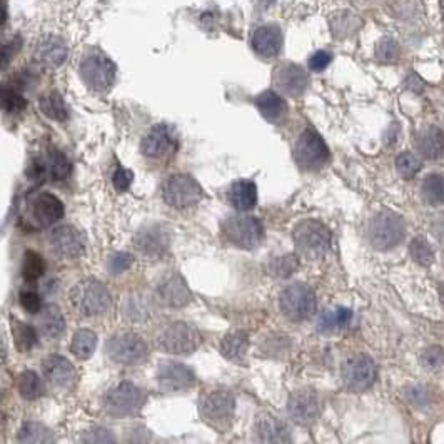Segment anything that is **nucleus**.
Wrapping results in <instances>:
<instances>
[{"label":"nucleus","mask_w":444,"mask_h":444,"mask_svg":"<svg viewBox=\"0 0 444 444\" xmlns=\"http://www.w3.org/2000/svg\"><path fill=\"white\" fill-rule=\"evenodd\" d=\"M199 413L205 425L219 433H225L234 423L236 399L228 389L207 391L199 403Z\"/></svg>","instance_id":"obj_1"},{"label":"nucleus","mask_w":444,"mask_h":444,"mask_svg":"<svg viewBox=\"0 0 444 444\" xmlns=\"http://www.w3.org/2000/svg\"><path fill=\"white\" fill-rule=\"evenodd\" d=\"M71 304L82 316L92 317L107 313L112 304L109 289L97 279H82L71 289Z\"/></svg>","instance_id":"obj_2"},{"label":"nucleus","mask_w":444,"mask_h":444,"mask_svg":"<svg viewBox=\"0 0 444 444\" xmlns=\"http://www.w3.org/2000/svg\"><path fill=\"white\" fill-rule=\"evenodd\" d=\"M79 74L92 91L106 92L114 86L115 64L99 48H89L79 64Z\"/></svg>","instance_id":"obj_3"},{"label":"nucleus","mask_w":444,"mask_h":444,"mask_svg":"<svg viewBox=\"0 0 444 444\" xmlns=\"http://www.w3.org/2000/svg\"><path fill=\"white\" fill-rule=\"evenodd\" d=\"M293 241L302 256L309 259H321L329 251L333 236L322 222L304 219L293 229Z\"/></svg>","instance_id":"obj_4"},{"label":"nucleus","mask_w":444,"mask_h":444,"mask_svg":"<svg viewBox=\"0 0 444 444\" xmlns=\"http://www.w3.org/2000/svg\"><path fill=\"white\" fill-rule=\"evenodd\" d=\"M406 225L401 216L391 211H381L373 217L367 225V239L379 251H389L405 239Z\"/></svg>","instance_id":"obj_5"},{"label":"nucleus","mask_w":444,"mask_h":444,"mask_svg":"<svg viewBox=\"0 0 444 444\" xmlns=\"http://www.w3.org/2000/svg\"><path fill=\"white\" fill-rule=\"evenodd\" d=\"M222 236L229 244L242 249H254L264 237V228L257 217L239 212L225 217L222 222Z\"/></svg>","instance_id":"obj_6"},{"label":"nucleus","mask_w":444,"mask_h":444,"mask_svg":"<svg viewBox=\"0 0 444 444\" xmlns=\"http://www.w3.org/2000/svg\"><path fill=\"white\" fill-rule=\"evenodd\" d=\"M109 358L120 366H139L149 358V346L134 331H120L109 339Z\"/></svg>","instance_id":"obj_7"},{"label":"nucleus","mask_w":444,"mask_h":444,"mask_svg":"<svg viewBox=\"0 0 444 444\" xmlns=\"http://www.w3.org/2000/svg\"><path fill=\"white\" fill-rule=\"evenodd\" d=\"M147 396L139 386L132 382H120L107 391L104 396V409L107 414L114 418H127V416H136L140 413Z\"/></svg>","instance_id":"obj_8"},{"label":"nucleus","mask_w":444,"mask_h":444,"mask_svg":"<svg viewBox=\"0 0 444 444\" xmlns=\"http://www.w3.org/2000/svg\"><path fill=\"white\" fill-rule=\"evenodd\" d=\"M157 344L169 354H192L203 344V334L189 322L176 321L160 331Z\"/></svg>","instance_id":"obj_9"},{"label":"nucleus","mask_w":444,"mask_h":444,"mask_svg":"<svg viewBox=\"0 0 444 444\" xmlns=\"http://www.w3.org/2000/svg\"><path fill=\"white\" fill-rule=\"evenodd\" d=\"M204 191L201 184L189 174L169 176L163 184V199L171 207L189 209L203 201Z\"/></svg>","instance_id":"obj_10"},{"label":"nucleus","mask_w":444,"mask_h":444,"mask_svg":"<svg viewBox=\"0 0 444 444\" xmlns=\"http://www.w3.org/2000/svg\"><path fill=\"white\" fill-rule=\"evenodd\" d=\"M279 308L289 321H306L316 313V294L306 284H290L281 293Z\"/></svg>","instance_id":"obj_11"},{"label":"nucleus","mask_w":444,"mask_h":444,"mask_svg":"<svg viewBox=\"0 0 444 444\" xmlns=\"http://www.w3.org/2000/svg\"><path fill=\"white\" fill-rule=\"evenodd\" d=\"M296 163L304 171H319L329 160V149L322 137L313 129H306L294 149Z\"/></svg>","instance_id":"obj_12"},{"label":"nucleus","mask_w":444,"mask_h":444,"mask_svg":"<svg viewBox=\"0 0 444 444\" xmlns=\"http://www.w3.org/2000/svg\"><path fill=\"white\" fill-rule=\"evenodd\" d=\"M341 376L346 389L353 393H364L376 381V364L366 354H356L344 362Z\"/></svg>","instance_id":"obj_13"},{"label":"nucleus","mask_w":444,"mask_h":444,"mask_svg":"<svg viewBox=\"0 0 444 444\" xmlns=\"http://www.w3.org/2000/svg\"><path fill=\"white\" fill-rule=\"evenodd\" d=\"M134 248L147 259H160L171 248V232L160 224H149L136 232Z\"/></svg>","instance_id":"obj_14"},{"label":"nucleus","mask_w":444,"mask_h":444,"mask_svg":"<svg viewBox=\"0 0 444 444\" xmlns=\"http://www.w3.org/2000/svg\"><path fill=\"white\" fill-rule=\"evenodd\" d=\"M322 411V403L314 389H299L290 394L288 414L296 425L311 426L317 421Z\"/></svg>","instance_id":"obj_15"},{"label":"nucleus","mask_w":444,"mask_h":444,"mask_svg":"<svg viewBox=\"0 0 444 444\" xmlns=\"http://www.w3.org/2000/svg\"><path fill=\"white\" fill-rule=\"evenodd\" d=\"M140 151L149 159H165L177 151V134L167 124H157L144 136Z\"/></svg>","instance_id":"obj_16"},{"label":"nucleus","mask_w":444,"mask_h":444,"mask_svg":"<svg viewBox=\"0 0 444 444\" xmlns=\"http://www.w3.org/2000/svg\"><path fill=\"white\" fill-rule=\"evenodd\" d=\"M157 382L165 393H183L196 385V374L183 362L164 361L157 367Z\"/></svg>","instance_id":"obj_17"},{"label":"nucleus","mask_w":444,"mask_h":444,"mask_svg":"<svg viewBox=\"0 0 444 444\" xmlns=\"http://www.w3.org/2000/svg\"><path fill=\"white\" fill-rule=\"evenodd\" d=\"M272 82L282 94L301 97L309 89V74L297 64L284 62L274 68Z\"/></svg>","instance_id":"obj_18"},{"label":"nucleus","mask_w":444,"mask_h":444,"mask_svg":"<svg viewBox=\"0 0 444 444\" xmlns=\"http://www.w3.org/2000/svg\"><path fill=\"white\" fill-rule=\"evenodd\" d=\"M48 244L52 251L62 259H75L86 251V239L82 232L74 225H60L48 236Z\"/></svg>","instance_id":"obj_19"},{"label":"nucleus","mask_w":444,"mask_h":444,"mask_svg":"<svg viewBox=\"0 0 444 444\" xmlns=\"http://www.w3.org/2000/svg\"><path fill=\"white\" fill-rule=\"evenodd\" d=\"M157 297L169 308H184L192 301V293L179 272L165 274L157 284Z\"/></svg>","instance_id":"obj_20"},{"label":"nucleus","mask_w":444,"mask_h":444,"mask_svg":"<svg viewBox=\"0 0 444 444\" xmlns=\"http://www.w3.org/2000/svg\"><path fill=\"white\" fill-rule=\"evenodd\" d=\"M284 46V35L279 26L264 24L251 34V47L262 59H274L281 54Z\"/></svg>","instance_id":"obj_21"},{"label":"nucleus","mask_w":444,"mask_h":444,"mask_svg":"<svg viewBox=\"0 0 444 444\" xmlns=\"http://www.w3.org/2000/svg\"><path fill=\"white\" fill-rule=\"evenodd\" d=\"M44 378L47 379L54 387L59 389H72L77 381V373L75 367L67 358L59 356V354H52L47 356L42 362Z\"/></svg>","instance_id":"obj_22"},{"label":"nucleus","mask_w":444,"mask_h":444,"mask_svg":"<svg viewBox=\"0 0 444 444\" xmlns=\"http://www.w3.org/2000/svg\"><path fill=\"white\" fill-rule=\"evenodd\" d=\"M30 209L34 219L42 228H48V225L55 224V222L62 219L64 212H66L62 201L59 197H55L54 194L48 192H39L37 196L32 197Z\"/></svg>","instance_id":"obj_23"},{"label":"nucleus","mask_w":444,"mask_h":444,"mask_svg":"<svg viewBox=\"0 0 444 444\" xmlns=\"http://www.w3.org/2000/svg\"><path fill=\"white\" fill-rule=\"evenodd\" d=\"M252 433L261 443H290L289 427L270 413H261L252 426Z\"/></svg>","instance_id":"obj_24"},{"label":"nucleus","mask_w":444,"mask_h":444,"mask_svg":"<svg viewBox=\"0 0 444 444\" xmlns=\"http://www.w3.org/2000/svg\"><path fill=\"white\" fill-rule=\"evenodd\" d=\"M68 55V48L66 40L57 37V35H47L37 44L34 52V57L37 64H42L44 67L57 68L66 62Z\"/></svg>","instance_id":"obj_25"},{"label":"nucleus","mask_w":444,"mask_h":444,"mask_svg":"<svg viewBox=\"0 0 444 444\" xmlns=\"http://www.w3.org/2000/svg\"><path fill=\"white\" fill-rule=\"evenodd\" d=\"M416 151L423 159H439L444 154V131L436 126H426L416 136Z\"/></svg>","instance_id":"obj_26"},{"label":"nucleus","mask_w":444,"mask_h":444,"mask_svg":"<svg viewBox=\"0 0 444 444\" xmlns=\"http://www.w3.org/2000/svg\"><path fill=\"white\" fill-rule=\"evenodd\" d=\"M256 107L269 122H282L288 117L289 107L282 97L274 91H264L256 97Z\"/></svg>","instance_id":"obj_27"},{"label":"nucleus","mask_w":444,"mask_h":444,"mask_svg":"<svg viewBox=\"0 0 444 444\" xmlns=\"http://www.w3.org/2000/svg\"><path fill=\"white\" fill-rule=\"evenodd\" d=\"M228 199L234 209L239 212H248L257 204V185L252 181H236L228 191Z\"/></svg>","instance_id":"obj_28"},{"label":"nucleus","mask_w":444,"mask_h":444,"mask_svg":"<svg viewBox=\"0 0 444 444\" xmlns=\"http://www.w3.org/2000/svg\"><path fill=\"white\" fill-rule=\"evenodd\" d=\"M39 331L48 339L59 337L66 329V317L55 304H48L39 313Z\"/></svg>","instance_id":"obj_29"},{"label":"nucleus","mask_w":444,"mask_h":444,"mask_svg":"<svg viewBox=\"0 0 444 444\" xmlns=\"http://www.w3.org/2000/svg\"><path fill=\"white\" fill-rule=\"evenodd\" d=\"M351 319H353V311L346 308H334L322 311L321 316L317 317V331L319 333L331 334L336 331L344 329L349 326Z\"/></svg>","instance_id":"obj_30"},{"label":"nucleus","mask_w":444,"mask_h":444,"mask_svg":"<svg viewBox=\"0 0 444 444\" xmlns=\"http://www.w3.org/2000/svg\"><path fill=\"white\" fill-rule=\"evenodd\" d=\"M249 349V336L244 331H234L228 334L221 342V353L222 356L228 358L229 361L241 362L248 356Z\"/></svg>","instance_id":"obj_31"},{"label":"nucleus","mask_w":444,"mask_h":444,"mask_svg":"<svg viewBox=\"0 0 444 444\" xmlns=\"http://www.w3.org/2000/svg\"><path fill=\"white\" fill-rule=\"evenodd\" d=\"M39 107L44 112V115H47L52 120L66 122L68 119V109L66 106V100H64V97L57 91H50L40 97Z\"/></svg>","instance_id":"obj_32"},{"label":"nucleus","mask_w":444,"mask_h":444,"mask_svg":"<svg viewBox=\"0 0 444 444\" xmlns=\"http://www.w3.org/2000/svg\"><path fill=\"white\" fill-rule=\"evenodd\" d=\"M362 20L354 15L353 12L342 10V12H336V14L331 17V32L336 39H346L351 37L354 32H358L361 29Z\"/></svg>","instance_id":"obj_33"},{"label":"nucleus","mask_w":444,"mask_h":444,"mask_svg":"<svg viewBox=\"0 0 444 444\" xmlns=\"http://www.w3.org/2000/svg\"><path fill=\"white\" fill-rule=\"evenodd\" d=\"M12 337H14L15 346L20 353H29L37 344L39 333L32 324L19 321V319H12Z\"/></svg>","instance_id":"obj_34"},{"label":"nucleus","mask_w":444,"mask_h":444,"mask_svg":"<svg viewBox=\"0 0 444 444\" xmlns=\"http://www.w3.org/2000/svg\"><path fill=\"white\" fill-rule=\"evenodd\" d=\"M97 346V334L91 329H80L72 337L71 351L80 361H86L94 354Z\"/></svg>","instance_id":"obj_35"},{"label":"nucleus","mask_w":444,"mask_h":444,"mask_svg":"<svg viewBox=\"0 0 444 444\" xmlns=\"http://www.w3.org/2000/svg\"><path fill=\"white\" fill-rule=\"evenodd\" d=\"M17 389L24 399L35 401L44 394V382L34 371H24L17 378Z\"/></svg>","instance_id":"obj_36"},{"label":"nucleus","mask_w":444,"mask_h":444,"mask_svg":"<svg viewBox=\"0 0 444 444\" xmlns=\"http://www.w3.org/2000/svg\"><path fill=\"white\" fill-rule=\"evenodd\" d=\"M421 197L425 199V203L429 205L444 204V176H427L421 184Z\"/></svg>","instance_id":"obj_37"},{"label":"nucleus","mask_w":444,"mask_h":444,"mask_svg":"<svg viewBox=\"0 0 444 444\" xmlns=\"http://www.w3.org/2000/svg\"><path fill=\"white\" fill-rule=\"evenodd\" d=\"M19 441L20 443H54V433L48 429L47 426L40 425V423L29 421L26 423L19 431Z\"/></svg>","instance_id":"obj_38"},{"label":"nucleus","mask_w":444,"mask_h":444,"mask_svg":"<svg viewBox=\"0 0 444 444\" xmlns=\"http://www.w3.org/2000/svg\"><path fill=\"white\" fill-rule=\"evenodd\" d=\"M47 171L52 181H64L71 174V160L59 149H50L47 156Z\"/></svg>","instance_id":"obj_39"},{"label":"nucleus","mask_w":444,"mask_h":444,"mask_svg":"<svg viewBox=\"0 0 444 444\" xmlns=\"http://www.w3.org/2000/svg\"><path fill=\"white\" fill-rule=\"evenodd\" d=\"M46 272V261L35 251H26L22 261V276L24 279L34 282L39 281Z\"/></svg>","instance_id":"obj_40"},{"label":"nucleus","mask_w":444,"mask_h":444,"mask_svg":"<svg viewBox=\"0 0 444 444\" xmlns=\"http://www.w3.org/2000/svg\"><path fill=\"white\" fill-rule=\"evenodd\" d=\"M297 268H299V259H297V256H294V254H284V256L281 257H274V259L269 262L268 272L270 276L284 279V277H289L290 274L296 272Z\"/></svg>","instance_id":"obj_41"},{"label":"nucleus","mask_w":444,"mask_h":444,"mask_svg":"<svg viewBox=\"0 0 444 444\" xmlns=\"http://www.w3.org/2000/svg\"><path fill=\"white\" fill-rule=\"evenodd\" d=\"M0 99H2V109L7 114H20V112L26 111L27 107L26 97L20 94V91H17V89L9 86V84H6V86L2 87V95H0Z\"/></svg>","instance_id":"obj_42"},{"label":"nucleus","mask_w":444,"mask_h":444,"mask_svg":"<svg viewBox=\"0 0 444 444\" xmlns=\"http://www.w3.org/2000/svg\"><path fill=\"white\" fill-rule=\"evenodd\" d=\"M396 169L403 179H413L421 169V159L413 152H403L396 159Z\"/></svg>","instance_id":"obj_43"},{"label":"nucleus","mask_w":444,"mask_h":444,"mask_svg":"<svg viewBox=\"0 0 444 444\" xmlns=\"http://www.w3.org/2000/svg\"><path fill=\"white\" fill-rule=\"evenodd\" d=\"M401 57V47L394 39H381L376 46V59L382 64H394Z\"/></svg>","instance_id":"obj_44"},{"label":"nucleus","mask_w":444,"mask_h":444,"mask_svg":"<svg viewBox=\"0 0 444 444\" xmlns=\"http://www.w3.org/2000/svg\"><path fill=\"white\" fill-rule=\"evenodd\" d=\"M19 301H20V306H22L24 311H27L29 314H34V316L44 309L42 297H40V294L37 293V290H32V289L20 290Z\"/></svg>","instance_id":"obj_45"},{"label":"nucleus","mask_w":444,"mask_h":444,"mask_svg":"<svg viewBox=\"0 0 444 444\" xmlns=\"http://www.w3.org/2000/svg\"><path fill=\"white\" fill-rule=\"evenodd\" d=\"M411 256L421 266H427L433 262V251L425 239H414L411 242Z\"/></svg>","instance_id":"obj_46"},{"label":"nucleus","mask_w":444,"mask_h":444,"mask_svg":"<svg viewBox=\"0 0 444 444\" xmlns=\"http://www.w3.org/2000/svg\"><path fill=\"white\" fill-rule=\"evenodd\" d=\"M126 316L131 319V321H139V319L147 317L149 304H145L140 297H129L126 306Z\"/></svg>","instance_id":"obj_47"},{"label":"nucleus","mask_w":444,"mask_h":444,"mask_svg":"<svg viewBox=\"0 0 444 444\" xmlns=\"http://www.w3.org/2000/svg\"><path fill=\"white\" fill-rule=\"evenodd\" d=\"M134 262V257L127 252H117L109 261V269L112 274H122L124 270H127Z\"/></svg>","instance_id":"obj_48"},{"label":"nucleus","mask_w":444,"mask_h":444,"mask_svg":"<svg viewBox=\"0 0 444 444\" xmlns=\"http://www.w3.org/2000/svg\"><path fill=\"white\" fill-rule=\"evenodd\" d=\"M80 441L82 443H115V438L109 429L95 427V429L87 431V433L80 438Z\"/></svg>","instance_id":"obj_49"},{"label":"nucleus","mask_w":444,"mask_h":444,"mask_svg":"<svg viewBox=\"0 0 444 444\" xmlns=\"http://www.w3.org/2000/svg\"><path fill=\"white\" fill-rule=\"evenodd\" d=\"M132 181H134V172L124 167L117 169L114 176H112V183H114V187L119 192L127 191V189L132 185Z\"/></svg>","instance_id":"obj_50"},{"label":"nucleus","mask_w":444,"mask_h":444,"mask_svg":"<svg viewBox=\"0 0 444 444\" xmlns=\"http://www.w3.org/2000/svg\"><path fill=\"white\" fill-rule=\"evenodd\" d=\"M331 60H333V55L328 50H317L309 57V68L314 72H321L329 66Z\"/></svg>","instance_id":"obj_51"},{"label":"nucleus","mask_w":444,"mask_h":444,"mask_svg":"<svg viewBox=\"0 0 444 444\" xmlns=\"http://www.w3.org/2000/svg\"><path fill=\"white\" fill-rule=\"evenodd\" d=\"M20 46H22V40H20L19 37H12L9 42H6V46H3V52H2V67L3 68H7L10 59L17 55V52L20 50Z\"/></svg>","instance_id":"obj_52"},{"label":"nucleus","mask_w":444,"mask_h":444,"mask_svg":"<svg viewBox=\"0 0 444 444\" xmlns=\"http://www.w3.org/2000/svg\"><path fill=\"white\" fill-rule=\"evenodd\" d=\"M423 362H425L426 367H439L444 362V354L439 348H431L427 349L423 356Z\"/></svg>","instance_id":"obj_53"},{"label":"nucleus","mask_w":444,"mask_h":444,"mask_svg":"<svg viewBox=\"0 0 444 444\" xmlns=\"http://www.w3.org/2000/svg\"><path fill=\"white\" fill-rule=\"evenodd\" d=\"M262 3H264V6H270V3H274V0H261Z\"/></svg>","instance_id":"obj_54"}]
</instances>
